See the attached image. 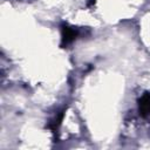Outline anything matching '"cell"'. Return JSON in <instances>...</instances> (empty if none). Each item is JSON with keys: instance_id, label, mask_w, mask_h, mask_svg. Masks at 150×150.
<instances>
[{"instance_id": "7a4b0ae2", "label": "cell", "mask_w": 150, "mask_h": 150, "mask_svg": "<svg viewBox=\"0 0 150 150\" xmlns=\"http://www.w3.org/2000/svg\"><path fill=\"white\" fill-rule=\"evenodd\" d=\"M138 103V112L142 117H146L150 115V93H144L137 101Z\"/></svg>"}, {"instance_id": "277c9868", "label": "cell", "mask_w": 150, "mask_h": 150, "mask_svg": "<svg viewBox=\"0 0 150 150\" xmlns=\"http://www.w3.org/2000/svg\"><path fill=\"white\" fill-rule=\"evenodd\" d=\"M95 2H96V0H89L87 2V6H93V5H95Z\"/></svg>"}, {"instance_id": "6da1fadb", "label": "cell", "mask_w": 150, "mask_h": 150, "mask_svg": "<svg viewBox=\"0 0 150 150\" xmlns=\"http://www.w3.org/2000/svg\"><path fill=\"white\" fill-rule=\"evenodd\" d=\"M79 35V30L75 27L69 26L68 23L61 25V47L64 48L69 43H71Z\"/></svg>"}, {"instance_id": "3957f363", "label": "cell", "mask_w": 150, "mask_h": 150, "mask_svg": "<svg viewBox=\"0 0 150 150\" xmlns=\"http://www.w3.org/2000/svg\"><path fill=\"white\" fill-rule=\"evenodd\" d=\"M63 117H64V110H62V111H60L56 116H55V118L53 120V121H50L49 122V124H48V128L55 134L56 131H57V129H59V127L61 125V123H62V121H63Z\"/></svg>"}]
</instances>
